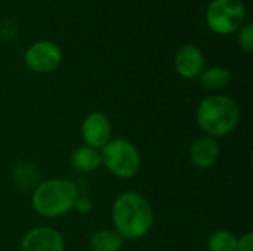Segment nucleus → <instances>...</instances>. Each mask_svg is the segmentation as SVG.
<instances>
[{"mask_svg":"<svg viewBox=\"0 0 253 251\" xmlns=\"http://www.w3.org/2000/svg\"><path fill=\"white\" fill-rule=\"evenodd\" d=\"M233 80V74L228 68L224 67H211L202 71L199 75V81L203 89L216 92L225 89Z\"/></svg>","mask_w":253,"mask_h":251,"instance_id":"12","label":"nucleus"},{"mask_svg":"<svg viewBox=\"0 0 253 251\" xmlns=\"http://www.w3.org/2000/svg\"><path fill=\"white\" fill-rule=\"evenodd\" d=\"M111 219L114 231L123 240H141L154 225V212L145 197L126 191L114 200Z\"/></svg>","mask_w":253,"mask_h":251,"instance_id":"1","label":"nucleus"},{"mask_svg":"<svg viewBox=\"0 0 253 251\" xmlns=\"http://www.w3.org/2000/svg\"><path fill=\"white\" fill-rule=\"evenodd\" d=\"M21 251H65V240L55 228L36 226L24 235Z\"/></svg>","mask_w":253,"mask_h":251,"instance_id":"8","label":"nucleus"},{"mask_svg":"<svg viewBox=\"0 0 253 251\" xmlns=\"http://www.w3.org/2000/svg\"><path fill=\"white\" fill-rule=\"evenodd\" d=\"M74 210L80 215H89L93 210V201L86 195H79L74 203Z\"/></svg>","mask_w":253,"mask_h":251,"instance_id":"17","label":"nucleus"},{"mask_svg":"<svg viewBox=\"0 0 253 251\" xmlns=\"http://www.w3.org/2000/svg\"><path fill=\"white\" fill-rule=\"evenodd\" d=\"M70 164L74 170H77L80 173L96 172L102 166L101 164V152L87 145H82L71 152Z\"/></svg>","mask_w":253,"mask_h":251,"instance_id":"11","label":"nucleus"},{"mask_svg":"<svg viewBox=\"0 0 253 251\" xmlns=\"http://www.w3.org/2000/svg\"><path fill=\"white\" fill-rule=\"evenodd\" d=\"M24 62L27 68L34 72H40V74L52 72L62 62V50L53 41L40 40L33 43L27 49L24 55Z\"/></svg>","mask_w":253,"mask_h":251,"instance_id":"6","label":"nucleus"},{"mask_svg":"<svg viewBox=\"0 0 253 251\" xmlns=\"http://www.w3.org/2000/svg\"><path fill=\"white\" fill-rule=\"evenodd\" d=\"M99 152L101 164L119 179H132L141 170V154L127 139H111Z\"/></svg>","mask_w":253,"mask_h":251,"instance_id":"4","label":"nucleus"},{"mask_svg":"<svg viewBox=\"0 0 253 251\" xmlns=\"http://www.w3.org/2000/svg\"><path fill=\"white\" fill-rule=\"evenodd\" d=\"M237 247V235L227 229H218L212 232L208 238V250L209 251H236Z\"/></svg>","mask_w":253,"mask_h":251,"instance_id":"15","label":"nucleus"},{"mask_svg":"<svg viewBox=\"0 0 253 251\" xmlns=\"http://www.w3.org/2000/svg\"><path fill=\"white\" fill-rule=\"evenodd\" d=\"M175 70L182 78H199L205 70V56L200 47L194 44L181 46L175 55Z\"/></svg>","mask_w":253,"mask_h":251,"instance_id":"10","label":"nucleus"},{"mask_svg":"<svg viewBox=\"0 0 253 251\" xmlns=\"http://www.w3.org/2000/svg\"><path fill=\"white\" fill-rule=\"evenodd\" d=\"M246 7L242 0H212L206 7L209 28L221 36H228L245 24Z\"/></svg>","mask_w":253,"mask_h":251,"instance_id":"5","label":"nucleus"},{"mask_svg":"<svg viewBox=\"0 0 253 251\" xmlns=\"http://www.w3.org/2000/svg\"><path fill=\"white\" fill-rule=\"evenodd\" d=\"M239 46L245 52H252L253 50V24L248 22L239 28Z\"/></svg>","mask_w":253,"mask_h":251,"instance_id":"16","label":"nucleus"},{"mask_svg":"<svg viewBox=\"0 0 253 251\" xmlns=\"http://www.w3.org/2000/svg\"><path fill=\"white\" fill-rule=\"evenodd\" d=\"M236 251H253V234L246 232L237 237V247Z\"/></svg>","mask_w":253,"mask_h":251,"instance_id":"18","label":"nucleus"},{"mask_svg":"<svg viewBox=\"0 0 253 251\" xmlns=\"http://www.w3.org/2000/svg\"><path fill=\"white\" fill-rule=\"evenodd\" d=\"M240 108L227 95H209L200 101L196 111L199 127L215 139L233 133L240 123Z\"/></svg>","mask_w":253,"mask_h":251,"instance_id":"2","label":"nucleus"},{"mask_svg":"<svg viewBox=\"0 0 253 251\" xmlns=\"http://www.w3.org/2000/svg\"><path fill=\"white\" fill-rule=\"evenodd\" d=\"M219 155H221V148L218 141L208 135L197 138L191 143L188 151L190 163L199 170H208L213 167L218 163Z\"/></svg>","mask_w":253,"mask_h":251,"instance_id":"9","label":"nucleus"},{"mask_svg":"<svg viewBox=\"0 0 253 251\" xmlns=\"http://www.w3.org/2000/svg\"><path fill=\"white\" fill-rule=\"evenodd\" d=\"M125 240L111 229H99L89 238V247L92 251H120Z\"/></svg>","mask_w":253,"mask_h":251,"instance_id":"13","label":"nucleus"},{"mask_svg":"<svg viewBox=\"0 0 253 251\" xmlns=\"http://www.w3.org/2000/svg\"><path fill=\"white\" fill-rule=\"evenodd\" d=\"M111 121L99 111L87 114L82 121V138L84 145L101 151L111 141Z\"/></svg>","mask_w":253,"mask_h":251,"instance_id":"7","label":"nucleus"},{"mask_svg":"<svg viewBox=\"0 0 253 251\" xmlns=\"http://www.w3.org/2000/svg\"><path fill=\"white\" fill-rule=\"evenodd\" d=\"M12 179H13V183L21 191H28V189L33 191L39 183V173H37V169L33 164L21 163L13 169Z\"/></svg>","mask_w":253,"mask_h":251,"instance_id":"14","label":"nucleus"},{"mask_svg":"<svg viewBox=\"0 0 253 251\" xmlns=\"http://www.w3.org/2000/svg\"><path fill=\"white\" fill-rule=\"evenodd\" d=\"M79 195V188L73 180L53 178L37 183L31 191V204L42 217L56 219L74 209Z\"/></svg>","mask_w":253,"mask_h":251,"instance_id":"3","label":"nucleus"}]
</instances>
